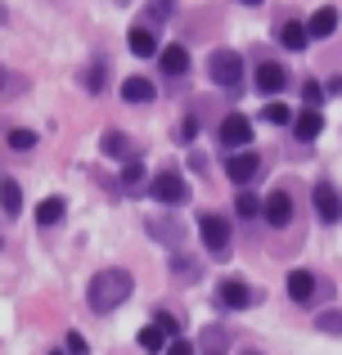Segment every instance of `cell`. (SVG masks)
<instances>
[{
    "mask_svg": "<svg viewBox=\"0 0 342 355\" xmlns=\"http://www.w3.org/2000/svg\"><path fill=\"white\" fill-rule=\"evenodd\" d=\"M284 86H289V72H284L280 63H262V68H257V90H262V95H280Z\"/></svg>",
    "mask_w": 342,
    "mask_h": 355,
    "instance_id": "cell-10",
    "label": "cell"
},
{
    "mask_svg": "<svg viewBox=\"0 0 342 355\" xmlns=\"http://www.w3.org/2000/svg\"><path fill=\"white\" fill-rule=\"evenodd\" d=\"M334 27H338V9L325 5V9H316V14H311L307 32H311V36H334Z\"/></svg>",
    "mask_w": 342,
    "mask_h": 355,
    "instance_id": "cell-20",
    "label": "cell"
},
{
    "mask_svg": "<svg viewBox=\"0 0 342 355\" xmlns=\"http://www.w3.org/2000/svg\"><path fill=\"white\" fill-rule=\"evenodd\" d=\"M27 81H18V77H9L5 68H0V95H9V90H23Z\"/></svg>",
    "mask_w": 342,
    "mask_h": 355,
    "instance_id": "cell-32",
    "label": "cell"
},
{
    "mask_svg": "<svg viewBox=\"0 0 342 355\" xmlns=\"http://www.w3.org/2000/svg\"><path fill=\"white\" fill-rule=\"evenodd\" d=\"M243 5H262V0H243Z\"/></svg>",
    "mask_w": 342,
    "mask_h": 355,
    "instance_id": "cell-38",
    "label": "cell"
},
{
    "mask_svg": "<svg viewBox=\"0 0 342 355\" xmlns=\"http://www.w3.org/2000/svg\"><path fill=\"white\" fill-rule=\"evenodd\" d=\"M257 171H262V157L248 153V148H243V153H234V157H225V175H230L234 184H248Z\"/></svg>",
    "mask_w": 342,
    "mask_h": 355,
    "instance_id": "cell-8",
    "label": "cell"
},
{
    "mask_svg": "<svg viewBox=\"0 0 342 355\" xmlns=\"http://www.w3.org/2000/svg\"><path fill=\"white\" fill-rule=\"evenodd\" d=\"M225 351H230V333L212 324V329L203 333V342H198V355H225Z\"/></svg>",
    "mask_w": 342,
    "mask_h": 355,
    "instance_id": "cell-21",
    "label": "cell"
},
{
    "mask_svg": "<svg viewBox=\"0 0 342 355\" xmlns=\"http://www.w3.org/2000/svg\"><path fill=\"white\" fill-rule=\"evenodd\" d=\"M302 99H307V104H311V108L320 113V104H325V90H320L316 81H307V86H302Z\"/></svg>",
    "mask_w": 342,
    "mask_h": 355,
    "instance_id": "cell-29",
    "label": "cell"
},
{
    "mask_svg": "<svg viewBox=\"0 0 342 355\" xmlns=\"http://www.w3.org/2000/svg\"><path fill=\"white\" fill-rule=\"evenodd\" d=\"M0 216H5V211H0Z\"/></svg>",
    "mask_w": 342,
    "mask_h": 355,
    "instance_id": "cell-40",
    "label": "cell"
},
{
    "mask_svg": "<svg viewBox=\"0 0 342 355\" xmlns=\"http://www.w3.org/2000/svg\"><path fill=\"white\" fill-rule=\"evenodd\" d=\"M234 211H239V216H248V220H253V216H262V198H257V193H239Z\"/></svg>",
    "mask_w": 342,
    "mask_h": 355,
    "instance_id": "cell-26",
    "label": "cell"
},
{
    "mask_svg": "<svg viewBox=\"0 0 342 355\" xmlns=\"http://www.w3.org/2000/svg\"><path fill=\"white\" fill-rule=\"evenodd\" d=\"M140 184H144V166H140V162H126V171H122V189H126V193H135Z\"/></svg>",
    "mask_w": 342,
    "mask_h": 355,
    "instance_id": "cell-25",
    "label": "cell"
},
{
    "mask_svg": "<svg viewBox=\"0 0 342 355\" xmlns=\"http://www.w3.org/2000/svg\"><path fill=\"white\" fill-rule=\"evenodd\" d=\"M307 41H311L307 23H298V18H284L280 23V45L284 50H307Z\"/></svg>",
    "mask_w": 342,
    "mask_h": 355,
    "instance_id": "cell-11",
    "label": "cell"
},
{
    "mask_svg": "<svg viewBox=\"0 0 342 355\" xmlns=\"http://www.w3.org/2000/svg\"><path fill=\"white\" fill-rule=\"evenodd\" d=\"M207 72H212V81H216V86L234 90L239 77H243V59H239L234 50H216V54H212V63H207Z\"/></svg>",
    "mask_w": 342,
    "mask_h": 355,
    "instance_id": "cell-3",
    "label": "cell"
},
{
    "mask_svg": "<svg viewBox=\"0 0 342 355\" xmlns=\"http://www.w3.org/2000/svg\"><path fill=\"white\" fill-rule=\"evenodd\" d=\"M262 216L271 220L275 230H284V225H289V220H293V198H289V193H284V189H275L271 198L262 202Z\"/></svg>",
    "mask_w": 342,
    "mask_h": 355,
    "instance_id": "cell-9",
    "label": "cell"
},
{
    "mask_svg": "<svg viewBox=\"0 0 342 355\" xmlns=\"http://www.w3.org/2000/svg\"><path fill=\"white\" fill-rule=\"evenodd\" d=\"M140 347L149 351V355H158V351H167V333L158 329V324H149V329H140Z\"/></svg>",
    "mask_w": 342,
    "mask_h": 355,
    "instance_id": "cell-23",
    "label": "cell"
},
{
    "mask_svg": "<svg viewBox=\"0 0 342 355\" xmlns=\"http://www.w3.org/2000/svg\"><path fill=\"white\" fill-rule=\"evenodd\" d=\"M311 202H316V216L325 220V225H334V220L342 216V198H338V189L329 180H320L316 189H311Z\"/></svg>",
    "mask_w": 342,
    "mask_h": 355,
    "instance_id": "cell-5",
    "label": "cell"
},
{
    "mask_svg": "<svg viewBox=\"0 0 342 355\" xmlns=\"http://www.w3.org/2000/svg\"><path fill=\"white\" fill-rule=\"evenodd\" d=\"M316 329H320V333H338V329H342V315H338V311H325V315L316 320Z\"/></svg>",
    "mask_w": 342,
    "mask_h": 355,
    "instance_id": "cell-28",
    "label": "cell"
},
{
    "mask_svg": "<svg viewBox=\"0 0 342 355\" xmlns=\"http://www.w3.org/2000/svg\"><path fill=\"white\" fill-rule=\"evenodd\" d=\"M158 329H162V333H176V329H180V320H176L171 311H162V315H158Z\"/></svg>",
    "mask_w": 342,
    "mask_h": 355,
    "instance_id": "cell-34",
    "label": "cell"
},
{
    "mask_svg": "<svg viewBox=\"0 0 342 355\" xmlns=\"http://www.w3.org/2000/svg\"><path fill=\"white\" fill-rule=\"evenodd\" d=\"M198 234H203V248H207L212 257H230V225L221 216L203 211L198 216Z\"/></svg>",
    "mask_w": 342,
    "mask_h": 355,
    "instance_id": "cell-2",
    "label": "cell"
},
{
    "mask_svg": "<svg viewBox=\"0 0 342 355\" xmlns=\"http://www.w3.org/2000/svg\"><path fill=\"white\" fill-rule=\"evenodd\" d=\"M131 288H135V279L126 275V270H99V275L86 284V302H90V311L108 315L131 297Z\"/></svg>",
    "mask_w": 342,
    "mask_h": 355,
    "instance_id": "cell-1",
    "label": "cell"
},
{
    "mask_svg": "<svg viewBox=\"0 0 342 355\" xmlns=\"http://www.w3.org/2000/svg\"><path fill=\"white\" fill-rule=\"evenodd\" d=\"M0 207H5V216H9V220L23 211V189H18V180H9V175L0 180Z\"/></svg>",
    "mask_w": 342,
    "mask_h": 355,
    "instance_id": "cell-16",
    "label": "cell"
},
{
    "mask_svg": "<svg viewBox=\"0 0 342 355\" xmlns=\"http://www.w3.org/2000/svg\"><path fill=\"white\" fill-rule=\"evenodd\" d=\"M5 18H9V9H5V5H0V27H5Z\"/></svg>",
    "mask_w": 342,
    "mask_h": 355,
    "instance_id": "cell-37",
    "label": "cell"
},
{
    "mask_svg": "<svg viewBox=\"0 0 342 355\" xmlns=\"http://www.w3.org/2000/svg\"><path fill=\"white\" fill-rule=\"evenodd\" d=\"M122 99H126V104H149V99H153V81L126 77V81H122Z\"/></svg>",
    "mask_w": 342,
    "mask_h": 355,
    "instance_id": "cell-19",
    "label": "cell"
},
{
    "mask_svg": "<svg viewBox=\"0 0 342 355\" xmlns=\"http://www.w3.org/2000/svg\"><path fill=\"white\" fill-rule=\"evenodd\" d=\"M86 86H90V90H99V86H104V63H95V68L86 72Z\"/></svg>",
    "mask_w": 342,
    "mask_h": 355,
    "instance_id": "cell-33",
    "label": "cell"
},
{
    "mask_svg": "<svg viewBox=\"0 0 342 355\" xmlns=\"http://www.w3.org/2000/svg\"><path fill=\"white\" fill-rule=\"evenodd\" d=\"M153 198L167 202V207H180V202L189 198V184H185V175H176V171L153 175Z\"/></svg>",
    "mask_w": 342,
    "mask_h": 355,
    "instance_id": "cell-4",
    "label": "cell"
},
{
    "mask_svg": "<svg viewBox=\"0 0 342 355\" xmlns=\"http://www.w3.org/2000/svg\"><path fill=\"white\" fill-rule=\"evenodd\" d=\"M248 139H253V121H248V117L230 113L225 121H221V144H225V148H239V153H243Z\"/></svg>",
    "mask_w": 342,
    "mask_h": 355,
    "instance_id": "cell-6",
    "label": "cell"
},
{
    "mask_svg": "<svg viewBox=\"0 0 342 355\" xmlns=\"http://www.w3.org/2000/svg\"><path fill=\"white\" fill-rule=\"evenodd\" d=\"M167 355H198V351H194V347H189V342H180V338H176V342H171V347H167Z\"/></svg>",
    "mask_w": 342,
    "mask_h": 355,
    "instance_id": "cell-36",
    "label": "cell"
},
{
    "mask_svg": "<svg viewBox=\"0 0 342 355\" xmlns=\"http://www.w3.org/2000/svg\"><path fill=\"white\" fill-rule=\"evenodd\" d=\"M149 234L162 239L167 248H180V243H185V230L176 225V220H167V216H153V220H149Z\"/></svg>",
    "mask_w": 342,
    "mask_h": 355,
    "instance_id": "cell-15",
    "label": "cell"
},
{
    "mask_svg": "<svg viewBox=\"0 0 342 355\" xmlns=\"http://www.w3.org/2000/svg\"><path fill=\"white\" fill-rule=\"evenodd\" d=\"M171 270H176V275H189V279H194V275H203L198 261H185V257H176V261H171Z\"/></svg>",
    "mask_w": 342,
    "mask_h": 355,
    "instance_id": "cell-30",
    "label": "cell"
},
{
    "mask_svg": "<svg viewBox=\"0 0 342 355\" xmlns=\"http://www.w3.org/2000/svg\"><path fill=\"white\" fill-rule=\"evenodd\" d=\"M216 302H221V306H230V311H243V306H253V302H257V293L243 284V279H225V284L216 288Z\"/></svg>",
    "mask_w": 342,
    "mask_h": 355,
    "instance_id": "cell-7",
    "label": "cell"
},
{
    "mask_svg": "<svg viewBox=\"0 0 342 355\" xmlns=\"http://www.w3.org/2000/svg\"><path fill=\"white\" fill-rule=\"evenodd\" d=\"M316 284L320 279L311 275V270H289V297L293 302H311V297H316Z\"/></svg>",
    "mask_w": 342,
    "mask_h": 355,
    "instance_id": "cell-12",
    "label": "cell"
},
{
    "mask_svg": "<svg viewBox=\"0 0 342 355\" xmlns=\"http://www.w3.org/2000/svg\"><path fill=\"white\" fill-rule=\"evenodd\" d=\"M9 148H18V153H27V148L36 144V130H27V126H14L9 130V139H5Z\"/></svg>",
    "mask_w": 342,
    "mask_h": 355,
    "instance_id": "cell-24",
    "label": "cell"
},
{
    "mask_svg": "<svg viewBox=\"0 0 342 355\" xmlns=\"http://www.w3.org/2000/svg\"><path fill=\"white\" fill-rule=\"evenodd\" d=\"M63 347H68V355H86V338H81V333H68Z\"/></svg>",
    "mask_w": 342,
    "mask_h": 355,
    "instance_id": "cell-31",
    "label": "cell"
},
{
    "mask_svg": "<svg viewBox=\"0 0 342 355\" xmlns=\"http://www.w3.org/2000/svg\"><path fill=\"white\" fill-rule=\"evenodd\" d=\"M131 54H140V59H153V54H162L158 32H153V27H131Z\"/></svg>",
    "mask_w": 342,
    "mask_h": 355,
    "instance_id": "cell-13",
    "label": "cell"
},
{
    "mask_svg": "<svg viewBox=\"0 0 342 355\" xmlns=\"http://www.w3.org/2000/svg\"><path fill=\"white\" fill-rule=\"evenodd\" d=\"M266 121H271V126H289L293 113H289L284 104H266Z\"/></svg>",
    "mask_w": 342,
    "mask_h": 355,
    "instance_id": "cell-27",
    "label": "cell"
},
{
    "mask_svg": "<svg viewBox=\"0 0 342 355\" xmlns=\"http://www.w3.org/2000/svg\"><path fill=\"white\" fill-rule=\"evenodd\" d=\"M320 130H325V117H320L316 108H307V113L293 121V135H298V139H316Z\"/></svg>",
    "mask_w": 342,
    "mask_h": 355,
    "instance_id": "cell-22",
    "label": "cell"
},
{
    "mask_svg": "<svg viewBox=\"0 0 342 355\" xmlns=\"http://www.w3.org/2000/svg\"><path fill=\"white\" fill-rule=\"evenodd\" d=\"M63 211H68V202L59 198V193H54V198H41V207H36V225H59L63 220Z\"/></svg>",
    "mask_w": 342,
    "mask_h": 355,
    "instance_id": "cell-17",
    "label": "cell"
},
{
    "mask_svg": "<svg viewBox=\"0 0 342 355\" xmlns=\"http://www.w3.org/2000/svg\"><path fill=\"white\" fill-rule=\"evenodd\" d=\"M149 14L153 18H167L171 14V0H149Z\"/></svg>",
    "mask_w": 342,
    "mask_h": 355,
    "instance_id": "cell-35",
    "label": "cell"
},
{
    "mask_svg": "<svg viewBox=\"0 0 342 355\" xmlns=\"http://www.w3.org/2000/svg\"><path fill=\"white\" fill-rule=\"evenodd\" d=\"M248 355H262V351H248Z\"/></svg>",
    "mask_w": 342,
    "mask_h": 355,
    "instance_id": "cell-39",
    "label": "cell"
},
{
    "mask_svg": "<svg viewBox=\"0 0 342 355\" xmlns=\"http://www.w3.org/2000/svg\"><path fill=\"white\" fill-rule=\"evenodd\" d=\"M99 148H104L108 157H135V148H131V135H122V130H104Z\"/></svg>",
    "mask_w": 342,
    "mask_h": 355,
    "instance_id": "cell-18",
    "label": "cell"
},
{
    "mask_svg": "<svg viewBox=\"0 0 342 355\" xmlns=\"http://www.w3.org/2000/svg\"><path fill=\"white\" fill-rule=\"evenodd\" d=\"M158 63H162V72H167V77H180V72L189 68V50H185V45H162Z\"/></svg>",
    "mask_w": 342,
    "mask_h": 355,
    "instance_id": "cell-14",
    "label": "cell"
}]
</instances>
